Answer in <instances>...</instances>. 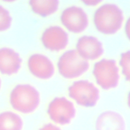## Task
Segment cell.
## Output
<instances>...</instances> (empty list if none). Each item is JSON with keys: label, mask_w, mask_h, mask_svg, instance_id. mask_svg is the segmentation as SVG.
<instances>
[{"label": "cell", "mask_w": 130, "mask_h": 130, "mask_svg": "<svg viewBox=\"0 0 130 130\" xmlns=\"http://www.w3.org/2000/svg\"><path fill=\"white\" fill-rule=\"evenodd\" d=\"M119 63L122 74L125 79L130 82V50L121 53Z\"/></svg>", "instance_id": "9a60e30c"}, {"label": "cell", "mask_w": 130, "mask_h": 130, "mask_svg": "<svg viewBox=\"0 0 130 130\" xmlns=\"http://www.w3.org/2000/svg\"><path fill=\"white\" fill-rule=\"evenodd\" d=\"M41 40L43 45L47 49L52 51H59L67 46L69 36L61 27L52 25L44 30Z\"/></svg>", "instance_id": "ba28073f"}, {"label": "cell", "mask_w": 130, "mask_h": 130, "mask_svg": "<svg viewBox=\"0 0 130 130\" xmlns=\"http://www.w3.org/2000/svg\"><path fill=\"white\" fill-rule=\"evenodd\" d=\"M92 74L96 83L103 89L115 88L119 80V69L116 61L112 59H102L96 62Z\"/></svg>", "instance_id": "277c9868"}, {"label": "cell", "mask_w": 130, "mask_h": 130, "mask_svg": "<svg viewBox=\"0 0 130 130\" xmlns=\"http://www.w3.org/2000/svg\"><path fill=\"white\" fill-rule=\"evenodd\" d=\"M29 5L32 11L42 17H47L55 13L58 9L57 0H31Z\"/></svg>", "instance_id": "4fadbf2b"}, {"label": "cell", "mask_w": 130, "mask_h": 130, "mask_svg": "<svg viewBox=\"0 0 130 130\" xmlns=\"http://www.w3.org/2000/svg\"><path fill=\"white\" fill-rule=\"evenodd\" d=\"M57 69L63 78L72 79L84 74L89 68L88 61L82 58L75 49L65 51L58 58Z\"/></svg>", "instance_id": "3957f363"}, {"label": "cell", "mask_w": 130, "mask_h": 130, "mask_svg": "<svg viewBox=\"0 0 130 130\" xmlns=\"http://www.w3.org/2000/svg\"><path fill=\"white\" fill-rule=\"evenodd\" d=\"M127 103L128 107L130 108V91L129 93H128L127 95Z\"/></svg>", "instance_id": "ffe728a7"}, {"label": "cell", "mask_w": 130, "mask_h": 130, "mask_svg": "<svg viewBox=\"0 0 130 130\" xmlns=\"http://www.w3.org/2000/svg\"><path fill=\"white\" fill-rule=\"evenodd\" d=\"M39 130H61L57 126L52 124V123H47L43 125Z\"/></svg>", "instance_id": "e0dca14e"}, {"label": "cell", "mask_w": 130, "mask_h": 130, "mask_svg": "<svg viewBox=\"0 0 130 130\" xmlns=\"http://www.w3.org/2000/svg\"><path fill=\"white\" fill-rule=\"evenodd\" d=\"M27 67L34 76L42 80L51 78L55 72L54 66L51 59L40 53H35L29 56Z\"/></svg>", "instance_id": "9c48e42d"}, {"label": "cell", "mask_w": 130, "mask_h": 130, "mask_svg": "<svg viewBox=\"0 0 130 130\" xmlns=\"http://www.w3.org/2000/svg\"><path fill=\"white\" fill-rule=\"evenodd\" d=\"M95 127V130H125V123L119 113L109 110L99 115Z\"/></svg>", "instance_id": "7c38bea8"}, {"label": "cell", "mask_w": 130, "mask_h": 130, "mask_svg": "<svg viewBox=\"0 0 130 130\" xmlns=\"http://www.w3.org/2000/svg\"><path fill=\"white\" fill-rule=\"evenodd\" d=\"M82 2L85 5L89 6H94L101 3L102 1L99 0H87V1L86 0V1H83Z\"/></svg>", "instance_id": "d6986e66"}, {"label": "cell", "mask_w": 130, "mask_h": 130, "mask_svg": "<svg viewBox=\"0 0 130 130\" xmlns=\"http://www.w3.org/2000/svg\"><path fill=\"white\" fill-rule=\"evenodd\" d=\"M22 59L19 54L13 49L0 48V73L5 75H12L20 70Z\"/></svg>", "instance_id": "8fae6325"}, {"label": "cell", "mask_w": 130, "mask_h": 130, "mask_svg": "<svg viewBox=\"0 0 130 130\" xmlns=\"http://www.w3.org/2000/svg\"><path fill=\"white\" fill-rule=\"evenodd\" d=\"M47 114L54 122L60 124H69L76 115L73 103L64 96L54 98L49 104Z\"/></svg>", "instance_id": "8992f818"}, {"label": "cell", "mask_w": 130, "mask_h": 130, "mask_svg": "<svg viewBox=\"0 0 130 130\" xmlns=\"http://www.w3.org/2000/svg\"><path fill=\"white\" fill-rule=\"evenodd\" d=\"M23 121L17 113L6 111L0 113V130H22Z\"/></svg>", "instance_id": "5bb4252c"}, {"label": "cell", "mask_w": 130, "mask_h": 130, "mask_svg": "<svg viewBox=\"0 0 130 130\" xmlns=\"http://www.w3.org/2000/svg\"><path fill=\"white\" fill-rule=\"evenodd\" d=\"M124 19L122 10L115 4L106 3L100 6L94 12L93 23L101 33L112 35L121 27Z\"/></svg>", "instance_id": "6da1fadb"}, {"label": "cell", "mask_w": 130, "mask_h": 130, "mask_svg": "<svg viewBox=\"0 0 130 130\" xmlns=\"http://www.w3.org/2000/svg\"><path fill=\"white\" fill-rule=\"evenodd\" d=\"M12 19L7 9L0 5V31L8 29L11 25Z\"/></svg>", "instance_id": "2e32d148"}, {"label": "cell", "mask_w": 130, "mask_h": 130, "mask_svg": "<svg viewBox=\"0 0 130 130\" xmlns=\"http://www.w3.org/2000/svg\"><path fill=\"white\" fill-rule=\"evenodd\" d=\"M10 103L15 111L24 114L34 112L39 107L40 95L38 90L28 84L16 85L11 90Z\"/></svg>", "instance_id": "7a4b0ae2"}, {"label": "cell", "mask_w": 130, "mask_h": 130, "mask_svg": "<svg viewBox=\"0 0 130 130\" xmlns=\"http://www.w3.org/2000/svg\"><path fill=\"white\" fill-rule=\"evenodd\" d=\"M60 21L69 31L75 34L83 31L89 22L85 11L81 7L75 6L68 7L62 11Z\"/></svg>", "instance_id": "52a82bcc"}, {"label": "cell", "mask_w": 130, "mask_h": 130, "mask_svg": "<svg viewBox=\"0 0 130 130\" xmlns=\"http://www.w3.org/2000/svg\"><path fill=\"white\" fill-rule=\"evenodd\" d=\"M1 79L0 78V89H1Z\"/></svg>", "instance_id": "44dd1931"}, {"label": "cell", "mask_w": 130, "mask_h": 130, "mask_svg": "<svg viewBox=\"0 0 130 130\" xmlns=\"http://www.w3.org/2000/svg\"><path fill=\"white\" fill-rule=\"evenodd\" d=\"M69 96L78 105L85 107L94 106L100 98L99 89L86 80L74 82L68 88Z\"/></svg>", "instance_id": "5b68a950"}, {"label": "cell", "mask_w": 130, "mask_h": 130, "mask_svg": "<svg viewBox=\"0 0 130 130\" xmlns=\"http://www.w3.org/2000/svg\"><path fill=\"white\" fill-rule=\"evenodd\" d=\"M75 50L82 58L87 61L99 58L104 52L101 42L96 37L88 35L82 36L78 39Z\"/></svg>", "instance_id": "30bf717a"}, {"label": "cell", "mask_w": 130, "mask_h": 130, "mask_svg": "<svg viewBox=\"0 0 130 130\" xmlns=\"http://www.w3.org/2000/svg\"><path fill=\"white\" fill-rule=\"evenodd\" d=\"M124 30L127 39L130 41V17L127 19L125 22Z\"/></svg>", "instance_id": "ac0fdd59"}]
</instances>
